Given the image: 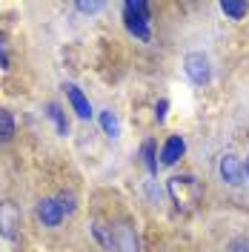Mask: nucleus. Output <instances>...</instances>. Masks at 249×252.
<instances>
[{
	"label": "nucleus",
	"mask_w": 249,
	"mask_h": 252,
	"mask_svg": "<svg viewBox=\"0 0 249 252\" xmlns=\"http://www.w3.org/2000/svg\"><path fill=\"white\" fill-rule=\"evenodd\" d=\"M166 189H169L172 201H175V206H178L181 212L195 209V204L201 201V195H203L201 184H198L192 175H175V178H169Z\"/></svg>",
	"instance_id": "f257e3e1"
},
{
	"label": "nucleus",
	"mask_w": 249,
	"mask_h": 252,
	"mask_svg": "<svg viewBox=\"0 0 249 252\" xmlns=\"http://www.w3.org/2000/svg\"><path fill=\"white\" fill-rule=\"evenodd\" d=\"M124 23L129 34L138 40H149V3L143 0H126L124 3Z\"/></svg>",
	"instance_id": "f03ea898"
},
{
	"label": "nucleus",
	"mask_w": 249,
	"mask_h": 252,
	"mask_svg": "<svg viewBox=\"0 0 249 252\" xmlns=\"http://www.w3.org/2000/svg\"><path fill=\"white\" fill-rule=\"evenodd\" d=\"M184 69H187L189 80L198 83V86H203L209 80V61H206V55H201V52H189L187 58H184Z\"/></svg>",
	"instance_id": "7ed1b4c3"
},
{
	"label": "nucleus",
	"mask_w": 249,
	"mask_h": 252,
	"mask_svg": "<svg viewBox=\"0 0 249 252\" xmlns=\"http://www.w3.org/2000/svg\"><path fill=\"white\" fill-rule=\"evenodd\" d=\"M112 247L118 252H140L138 250V235L129 223H115L112 226Z\"/></svg>",
	"instance_id": "20e7f679"
},
{
	"label": "nucleus",
	"mask_w": 249,
	"mask_h": 252,
	"mask_svg": "<svg viewBox=\"0 0 249 252\" xmlns=\"http://www.w3.org/2000/svg\"><path fill=\"white\" fill-rule=\"evenodd\" d=\"M37 218L43 226H58L66 215H63V206L58 198H40L37 201Z\"/></svg>",
	"instance_id": "39448f33"
},
{
	"label": "nucleus",
	"mask_w": 249,
	"mask_h": 252,
	"mask_svg": "<svg viewBox=\"0 0 249 252\" xmlns=\"http://www.w3.org/2000/svg\"><path fill=\"white\" fill-rule=\"evenodd\" d=\"M63 92H66V97H69V103H72V109L78 112V118H92V103H89V97L80 92L75 83H63Z\"/></svg>",
	"instance_id": "423d86ee"
},
{
	"label": "nucleus",
	"mask_w": 249,
	"mask_h": 252,
	"mask_svg": "<svg viewBox=\"0 0 249 252\" xmlns=\"http://www.w3.org/2000/svg\"><path fill=\"white\" fill-rule=\"evenodd\" d=\"M218 169H220V178H223L226 184H232V187H238V184L244 181V172H247V169H244V163H241L235 155H223V158H220Z\"/></svg>",
	"instance_id": "0eeeda50"
},
{
	"label": "nucleus",
	"mask_w": 249,
	"mask_h": 252,
	"mask_svg": "<svg viewBox=\"0 0 249 252\" xmlns=\"http://www.w3.org/2000/svg\"><path fill=\"white\" fill-rule=\"evenodd\" d=\"M187 152V141L181 138V135H169L166 143H163V149H160V163L163 166H172V163H178V158Z\"/></svg>",
	"instance_id": "6e6552de"
},
{
	"label": "nucleus",
	"mask_w": 249,
	"mask_h": 252,
	"mask_svg": "<svg viewBox=\"0 0 249 252\" xmlns=\"http://www.w3.org/2000/svg\"><path fill=\"white\" fill-rule=\"evenodd\" d=\"M20 223V212L15 204H0V232L6 238H15V226Z\"/></svg>",
	"instance_id": "1a4fd4ad"
},
{
	"label": "nucleus",
	"mask_w": 249,
	"mask_h": 252,
	"mask_svg": "<svg viewBox=\"0 0 249 252\" xmlns=\"http://www.w3.org/2000/svg\"><path fill=\"white\" fill-rule=\"evenodd\" d=\"M220 12L226 17H232V20H241L249 12V6L244 0H220Z\"/></svg>",
	"instance_id": "9d476101"
},
{
	"label": "nucleus",
	"mask_w": 249,
	"mask_h": 252,
	"mask_svg": "<svg viewBox=\"0 0 249 252\" xmlns=\"http://www.w3.org/2000/svg\"><path fill=\"white\" fill-rule=\"evenodd\" d=\"M140 160H143V166L152 175L157 172V158H155V143L152 141H143V146H140Z\"/></svg>",
	"instance_id": "9b49d317"
},
{
	"label": "nucleus",
	"mask_w": 249,
	"mask_h": 252,
	"mask_svg": "<svg viewBox=\"0 0 249 252\" xmlns=\"http://www.w3.org/2000/svg\"><path fill=\"white\" fill-rule=\"evenodd\" d=\"M12 135H15V118L9 109H0V141H12Z\"/></svg>",
	"instance_id": "f8f14e48"
},
{
	"label": "nucleus",
	"mask_w": 249,
	"mask_h": 252,
	"mask_svg": "<svg viewBox=\"0 0 249 252\" xmlns=\"http://www.w3.org/2000/svg\"><path fill=\"white\" fill-rule=\"evenodd\" d=\"M46 115L55 121V126H58V132H61V135H69V121H66V115H63V109L58 106V103H49Z\"/></svg>",
	"instance_id": "ddd939ff"
},
{
	"label": "nucleus",
	"mask_w": 249,
	"mask_h": 252,
	"mask_svg": "<svg viewBox=\"0 0 249 252\" xmlns=\"http://www.w3.org/2000/svg\"><path fill=\"white\" fill-rule=\"evenodd\" d=\"M100 126H103V132H106L109 138H118V135H121V121H118L112 112H100Z\"/></svg>",
	"instance_id": "4468645a"
},
{
	"label": "nucleus",
	"mask_w": 249,
	"mask_h": 252,
	"mask_svg": "<svg viewBox=\"0 0 249 252\" xmlns=\"http://www.w3.org/2000/svg\"><path fill=\"white\" fill-rule=\"evenodd\" d=\"M92 232H94V238H97L106 250H112V226L106 229V226H100V223H92Z\"/></svg>",
	"instance_id": "2eb2a0df"
},
{
	"label": "nucleus",
	"mask_w": 249,
	"mask_h": 252,
	"mask_svg": "<svg viewBox=\"0 0 249 252\" xmlns=\"http://www.w3.org/2000/svg\"><path fill=\"white\" fill-rule=\"evenodd\" d=\"M58 201H61V206H63V215H72V212H75V195H72V192H69V195L63 192Z\"/></svg>",
	"instance_id": "dca6fc26"
},
{
	"label": "nucleus",
	"mask_w": 249,
	"mask_h": 252,
	"mask_svg": "<svg viewBox=\"0 0 249 252\" xmlns=\"http://www.w3.org/2000/svg\"><path fill=\"white\" fill-rule=\"evenodd\" d=\"M226 252H249V238H235V241H229Z\"/></svg>",
	"instance_id": "f3484780"
},
{
	"label": "nucleus",
	"mask_w": 249,
	"mask_h": 252,
	"mask_svg": "<svg viewBox=\"0 0 249 252\" xmlns=\"http://www.w3.org/2000/svg\"><path fill=\"white\" fill-rule=\"evenodd\" d=\"M75 9H78V12H83V15H94V12H100V9H103V3L92 0V3H78Z\"/></svg>",
	"instance_id": "a211bd4d"
},
{
	"label": "nucleus",
	"mask_w": 249,
	"mask_h": 252,
	"mask_svg": "<svg viewBox=\"0 0 249 252\" xmlns=\"http://www.w3.org/2000/svg\"><path fill=\"white\" fill-rule=\"evenodd\" d=\"M0 66L9 69V55H6V37H3V32H0Z\"/></svg>",
	"instance_id": "6ab92c4d"
},
{
	"label": "nucleus",
	"mask_w": 249,
	"mask_h": 252,
	"mask_svg": "<svg viewBox=\"0 0 249 252\" xmlns=\"http://www.w3.org/2000/svg\"><path fill=\"white\" fill-rule=\"evenodd\" d=\"M166 109H169V103H166V100H160V103L155 106V118H157V121H163V118H166Z\"/></svg>",
	"instance_id": "aec40b11"
},
{
	"label": "nucleus",
	"mask_w": 249,
	"mask_h": 252,
	"mask_svg": "<svg viewBox=\"0 0 249 252\" xmlns=\"http://www.w3.org/2000/svg\"><path fill=\"white\" fill-rule=\"evenodd\" d=\"M244 169H247V175H249V158H247V163H244Z\"/></svg>",
	"instance_id": "412c9836"
}]
</instances>
